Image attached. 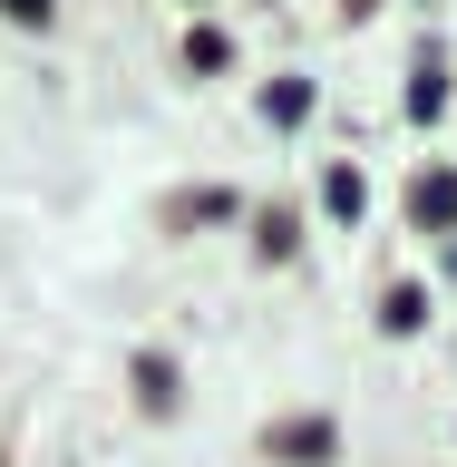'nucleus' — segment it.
<instances>
[{
  "mask_svg": "<svg viewBox=\"0 0 457 467\" xmlns=\"http://www.w3.org/2000/svg\"><path fill=\"white\" fill-rule=\"evenodd\" d=\"M0 10H10V20H49V0H0Z\"/></svg>",
  "mask_w": 457,
  "mask_h": 467,
  "instance_id": "nucleus-2",
  "label": "nucleus"
},
{
  "mask_svg": "<svg viewBox=\"0 0 457 467\" xmlns=\"http://www.w3.org/2000/svg\"><path fill=\"white\" fill-rule=\"evenodd\" d=\"M409 214L419 224H457V175H419L409 185Z\"/></svg>",
  "mask_w": 457,
  "mask_h": 467,
  "instance_id": "nucleus-1",
  "label": "nucleus"
}]
</instances>
